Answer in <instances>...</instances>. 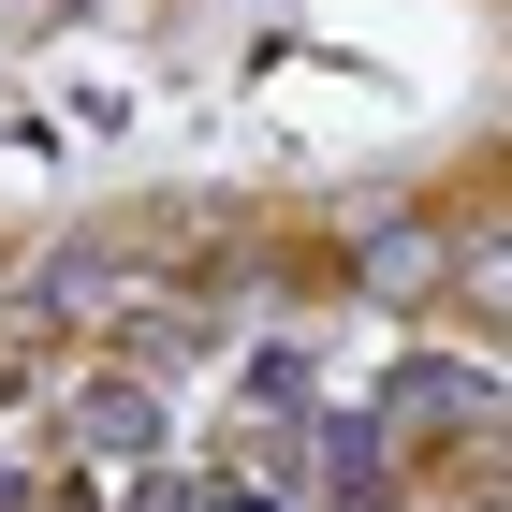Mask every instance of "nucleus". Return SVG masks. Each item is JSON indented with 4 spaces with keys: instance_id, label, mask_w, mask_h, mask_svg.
Wrapping results in <instances>:
<instances>
[{
    "instance_id": "nucleus-1",
    "label": "nucleus",
    "mask_w": 512,
    "mask_h": 512,
    "mask_svg": "<svg viewBox=\"0 0 512 512\" xmlns=\"http://www.w3.org/2000/svg\"><path fill=\"white\" fill-rule=\"evenodd\" d=\"M395 425H483V381L469 366H410L395 381Z\"/></svg>"
},
{
    "instance_id": "nucleus-2",
    "label": "nucleus",
    "mask_w": 512,
    "mask_h": 512,
    "mask_svg": "<svg viewBox=\"0 0 512 512\" xmlns=\"http://www.w3.org/2000/svg\"><path fill=\"white\" fill-rule=\"evenodd\" d=\"M74 425L103 439V454H147V425H161V410H147V395H132V381H103V395H88V410H74Z\"/></svg>"
},
{
    "instance_id": "nucleus-3",
    "label": "nucleus",
    "mask_w": 512,
    "mask_h": 512,
    "mask_svg": "<svg viewBox=\"0 0 512 512\" xmlns=\"http://www.w3.org/2000/svg\"><path fill=\"white\" fill-rule=\"evenodd\" d=\"M337 498H381V425H337Z\"/></svg>"
}]
</instances>
